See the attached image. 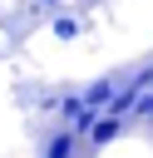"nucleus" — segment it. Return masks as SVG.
<instances>
[{
    "mask_svg": "<svg viewBox=\"0 0 153 158\" xmlns=\"http://www.w3.org/2000/svg\"><path fill=\"white\" fill-rule=\"evenodd\" d=\"M59 114H64V123H69L79 138H89V133H94V123L104 118V109H94L84 94H69V99H59Z\"/></svg>",
    "mask_w": 153,
    "mask_h": 158,
    "instance_id": "1",
    "label": "nucleus"
},
{
    "mask_svg": "<svg viewBox=\"0 0 153 158\" xmlns=\"http://www.w3.org/2000/svg\"><path fill=\"white\" fill-rule=\"evenodd\" d=\"M118 133H123V114H109V109H104V118L94 123V133H89V143H94V148H104V143H114Z\"/></svg>",
    "mask_w": 153,
    "mask_h": 158,
    "instance_id": "2",
    "label": "nucleus"
},
{
    "mask_svg": "<svg viewBox=\"0 0 153 158\" xmlns=\"http://www.w3.org/2000/svg\"><path fill=\"white\" fill-rule=\"evenodd\" d=\"M74 143H79V133L64 123L59 133H49V138H44V158H74Z\"/></svg>",
    "mask_w": 153,
    "mask_h": 158,
    "instance_id": "3",
    "label": "nucleus"
},
{
    "mask_svg": "<svg viewBox=\"0 0 153 158\" xmlns=\"http://www.w3.org/2000/svg\"><path fill=\"white\" fill-rule=\"evenodd\" d=\"M114 94H118V79H114V74H104V79H94V84L84 89V99H89L94 109H109V99H114Z\"/></svg>",
    "mask_w": 153,
    "mask_h": 158,
    "instance_id": "4",
    "label": "nucleus"
},
{
    "mask_svg": "<svg viewBox=\"0 0 153 158\" xmlns=\"http://www.w3.org/2000/svg\"><path fill=\"white\" fill-rule=\"evenodd\" d=\"M54 40H79V20L74 15H59L54 20Z\"/></svg>",
    "mask_w": 153,
    "mask_h": 158,
    "instance_id": "5",
    "label": "nucleus"
},
{
    "mask_svg": "<svg viewBox=\"0 0 153 158\" xmlns=\"http://www.w3.org/2000/svg\"><path fill=\"white\" fill-rule=\"evenodd\" d=\"M39 5H59V0H39Z\"/></svg>",
    "mask_w": 153,
    "mask_h": 158,
    "instance_id": "6",
    "label": "nucleus"
}]
</instances>
